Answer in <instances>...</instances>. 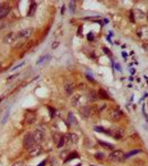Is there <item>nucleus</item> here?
<instances>
[{
	"label": "nucleus",
	"instance_id": "423d86ee",
	"mask_svg": "<svg viewBox=\"0 0 148 166\" xmlns=\"http://www.w3.org/2000/svg\"><path fill=\"white\" fill-rule=\"evenodd\" d=\"M65 138V144L68 145H76L77 142H79V136L74 133H68V134L64 135Z\"/></svg>",
	"mask_w": 148,
	"mask_h": 166
},
{
	"label": "nucleus",
	"instance_id": "f8f14e48",
	"mask_svg": "<svg viewBox=\"0 0 148 166\" xmlns=\"http://www.w3.org/2000/svg\"><path fill=\"white\" fill-rule=\"evenodd\" d=\"M80 113L83 117H90L91 116V106H89V105L82 106V108L80 109Z\"/></svg>",
	"mask_w": 148,
	"mask_h": 166
},
{
	"label": "nucleus",
	"instance_id": "c85d7f7f",
	"mask_svg": "<svg viewBox=\"0 0 148 166\" xmlns=\"http://www.w3.org/2000/svg\"><path fill=\"white\" fill-rule=\"evenodd\" d=\"M8 117H9V111L6 113V116H5V117H3V118H2V121H1V123H2V124H5V123L7 122V120H8Z\"/></svg>",
	"mask_w": 148,
	"mask_h": 166
},
{
	"label": "nucleus",
	"instance_id": "cd10ccee",
	"mask_svg": "<svg viewBox=\"0 0 148 166\" xmlns=\"http://www.w3.org/2000/svg\"><path fill=\"white\" fill-rule=\"evenodd\" d=\"M23 165H24V163L22 161H18V162H16L12 164V166H23Z\"/></svg>",
	"mask_w": 148,
	"mask_h": 166
},
{
	"label": "nucleus",
	"instance_id": "dca6fc26",
	"mask_svg": "<svg viewBox=\"0 0 148 166\" xmlns=\"http://www.w3.org/2000/svg\"><path fill=\"white\" fill-rule=\"evenodd\" d=\"M97 99H98V95H97V93L94 91V90H91V91L89 92V95H87V101L95 102Z\"/></svg>",
	"mask_w": 148,
	"mask_h": 166
},
{
	"label": "nucleus",
	"instance_id": "a878e982",
	"mask_svg": "<svg viewBox=\"0 0 148 166\" xmlns=\"http://www.w3.org/2000/svg\"><path fill=\"white\" fill-rule=\"evenodd\" d=\"M77 155L76 153H72V154H70L69 156H68V158L65 159V162H69V161H71V159H73V158H77Z\"/></svg>",
	"mask_w": 148,
	"mask_h": 166
},
{
	"label": "nucleus",
	"instance_id": "ddd939ff",
	"mask_svg": "<svg viewBox=\"0 0 148 166\" xmlns=\"http://www.w3.org/2000/svg\"><path fill=\"white\" fill-rule=\"evenodd\" d=\"M137 34L142 39H145V40L148 39V27H142V28L137 31Z\"/></svg>",
	"mask_w": 148,
	"mask_h": 166
},
{
	"label": "nucleus",
	"instance_id": "58836bf2",
	"mask_svg": "<svg viewBox=\"0 0 148 166\" xmlns=\"http://www.w3.org/2000/svg\"><path fill=\"white\" fill-rule=\"evenodd\" d=\"M92 166H94V165H92Z\"/></svg>",
	"mask_w": 148,
	"mask_h": 166
},
{
	"label": "nucleus",
	"instance_id": "393cba45",
	"mask_svg": "<svg viewBox=\"0 0 148 166\" xmlns=\"http://www.w3.org/2000/svg\"><path fill=\"white\" fill-rule=\"evenodd\" d=\"M137 153H140V151H139V149H135V151H132V152L127 153V154L125 155V158H128V157H130V156H133V155L137 154Z\"/></svg>",
	"mask_w": 148,
	"mask_h": 166
},
{
	"label": "nucleus",
	"instance_id": "7ed1b4c3",
	"mask_svg": "<svg viewBox=\"0 0 148 166\" xmlns=\"http://www.w3.org/2000/svg\"><path fill=\"white\" fill-rule=\"evenodd\" d=\"M87 99H85L81 94H75L71 100V104L73 106H85Z\"/></svg>",
	"mask_w": 148,
	"mask_h": 166
},
{
	"label": "nucleus",
	"instance_id": "bb28decb",
	"mask_svg": "<svg viewBox=\"0 0 148 166\" xmlns=\"http://www.w3.org/2000/svg\"><path fill=\"white\" fill-rule=\"evenodd\" d=\"M64 144H65V138H64V136H63V137H62V139H61V141H60V143L58 144V147H60V148H61V147H62V146L64 145Z\"/></svg>",
	"mask_w": 148,
	"mask_h": 166
},
{
	"label": "nucleus",
	"instance_id": "20e7f679",
	"mask_svg": "<svg viewBox=\"0 0 148 166\" xmlns=\"http://www.w3.org/2000/svg\"><path fill=\"white\" fill-rule=\"evenodd\" d=\"M108 116L112 121H119L123 117V112L117 108H112L108 110Z\"/></svg>",
	"mask_w": 148,
	"mask_h": 166
},
{
	"label": "nucleus",
	"instance_id": "0eeeda50",
	"mask_svg": "<svg viewBox=\"0 0 148 166\" xmlns=\"http://www.w3.org/2000/svg\"><path fill=\"white\" fill-rule=\"evenodd\" d=\"M11 10V7H10V3L8 2H0V19L6 18L8 16V13Z\"/></svg>",
	"mask_w": 148,
	"mask_h": 166
},
{
	"label": "nucleus",
	"instance_id": "f3484780",
	"mask_svg": "<svg viewBox=\"0 0 148 166\" xmlns=\"http://www.w3.org/2000/svg\"><path fill=\"white\" fill-rule=\"evenodd\" d=\"M97 95H98L100 99H103V100H108L109 99L108 93H107L105 90H103V89H100L98 90V92H97Z\"/></svg>",
	"mask_w": 148,
	"mask_h": 166
},
{
	"label": "nucleus",
	"instance_id": "2f4dec72",
	"mask_svg": "<svg viewBox=\"0 0 148 166\" xmlns=\"http://www.w3.org/2000/svg\"><path fill=\"white\" fill-rule=\"evenodd\" d=\"M23 64H24V63H21V64H18V65H17V66H15V68H13V69H12V71H15V70H17V69H19V68H21V66H22Z\"/></svg>",
	"mask_w": 148,
	"mask_h": 166
},
{
	"label": "nucleus",
	"instance_id": "6e6552de",
	"mask_svg": "<svg viewBox=\"0 0 148 166\" xmlns=\"http://www.w3.org/2000/svg\"><path fill=\"white\" fill-rule=\"evenodd\" d=\"M34 144H35V141H34V137H33V134H31V133L26 134L24 138H23V146L29 149L30 147H32Z\"/></svg>",
	"mask_w": 148,
	"mask_h": 166
},
{
	"label": "nucleus",
	"instance_id": "39448f33",
	"mask_svg": "<svg viewBox=\"0 0 148 166\" xmlns=\"http://www.w3.org/2000/svg\"><path fill=\"white\" fill-rule=\"evenodd\" d=\"M19 41V38H18V33H15V32H10L8 34H6L3 37V42L6 44H15L16 42Z\"/></svg>",
	"mask_w": 148,
	"mask_h": 166
},
{
	"label": "nucleus",
	"instance_id": "7c9ffc66",
	"mask_svg": "<svg viewBox=\"0 0 148 166\" xmlns=\"http://www.w3.org/2000/svg\"><path fill=\"white\" fill-rule=\"evenodd\" d=\"M59 44H60V42L59 41H54L52 43V49H55V48H58L59 46Z\"/></svg>",
	"mask_w": 148,
	"mask_h": 166
},
{
	"label": "nucleus",
	"instance_id": "473e14b6",
	"mask_svg": "<svg viewBox=\"0 0 148 166\" xmlns=\"http://www.w3.org/2000/svg\"><path fill=\"white\" fill-rule=\"evenodd\" d=\"M86 78L89 79L90 81H92L93 83H95V80H94V79H93V78H92V76H91V75H89V74H87V75H86Z\"/></svg>",
	"mask_w": 148,
	"mask_h": 166
},
{
	"label": "nucleus",
	"instance_id": "f03ea898",
	"mask_svg": "<svg viewBox=\"0 0 148 166\" xmlns=\"http://www.w3.org/2000/svg\"><path fill=\"white\" fill-rule=\"evenodd\" d=\"M108 159L114 163H120L125 159V154H124L123 151H120V149H116V151H113L108 155Z\"/></svg>",
	"mask_w": 148,
	"mask_h": 166
},
{
	"label": "nucleus",
	"instance_id": "e433bc0d",
	"mask_svg": "<svg viewBox=\"0 0 148 166\" xmlns=\"http://www.w3.org/2000/svg\"><path fill=\"white\" fill-rule=\"evenodd\" d=\"M119 68H120L119 64H116V69H117V70H119Z\"/></svg>",
	"mask_w": 148,
	"mask_h": 166
},
{
	"label": "nucleus",
	"instance_id": "f704fd0d",
	"mask_svg": "<svg viewBox=\"0 0 148 166\" xmlns=\"http://www.w3.org/2000/svg\"><path fill=\"white\" fill-rule=\"evenodd\" d=\"M44 165H45V161H42L39 165H36V166H44Z\"/></svg>",
	"mask_w": 148,
	"mask_h": 166
},
{
	"label": "nucleus",
	"instance_id": "c756f323",
	"mask_svg": "<svg viewBox=\"0 0 148 166\" xmlns=\"http://www.w3.org/2000/svg\"><path fill=\"white\" fill-rule=\"evenodd\" d=\"M70 8H71V11H74V10H75V2L74 1H70Z\"/></svg>",
	"mask_w": 148,
	"mask_h": 166
},
{
	"label": "nucleus",
	"instance_id": "4c0bfd02",
	"mask_svg": "<svg viewBox=\"0 0 148 166\" xmlns=\"http://www.w3.org/2000/svg\"><path fill=\"white\" fill-rule=\"evenodd\" d=\"M76 166H81V164H79V165H76Z\"/></svg>",
	"mask_w": 148,
	"mask_h": 166
},
{
	"label": "nucleus",
	"instance_id": "2eb2a0df",
	"mask_svg": "<svg viewBox=\"0 0 148 166\" xmlns=\"http://www.w3.org/2000/svg\"><path fill=\"white\" fill-rule=\"evenodd\" d=\"M112 135L114 136L115 139H122L124 137V135H125V132H124V129L118 128V129H116V131H114Z\"/></svg>",
	"mask_w": 148,
	"mask_h": 166
},
{
	"label": "nucleus",
	"instance_id": "5701e85b",
	"mask_svg": "<svg viewBox=\"0 0 148 166\" xmlns=\"http://www.w3.org/2000/svg\"><path fill=\"white\" fill-rule=\"evenodd\" d=\"M50 59V55H43V56H41L39 60H38V62H36V64L38 65H41V64H43L44 62H46L48 60Z\"/></svg>",
	"mask_w": 148,
	"mask_h": 166
},
{
	"label": "nucleus",
	"instance_id": "4468645a",
	"mask_svg": "<svg viewBox=\"0 0 148 166\" xmlns=\"http://www.w3.org/2000/svg\"><path fill=\"white\" fill-rule=\"evenodd\" d=\"M64 91H65L66 95H72L73 92H74V84H73V83H65Z\"/></svg>",
	"mask_w": 148,
	"mask_h": 166
},
{
	"label": "nucleus",
	"instance_id": "6ab92c4d",
	"mask_svg": "<svg viewBox=\"0 0 148 166\" xmlns=\"http://www.w3.org/2000/svg\"><path fill=\"white\" fill-rule=\"evenodd\" d=\"M94 129H95L96 132H100V133H105V134H107V135H112L113 134V132H110V129H106V128L102 127V126H96Z\"/></svg>",
	"mask_w": 148,
	"mask_h": 166
},
{
	"label": "nucleus",
	"instance_id": "1a4fd4ad",
	"mask_svg": "<svg viewBox=\"0 0 148 166\" xmlns=\"http://www.w3.org/2000/svg\"><path fill=\"white\" fill-rule=\"evenodd\" d=\"M33 32V29L32 28H28V29H23L21 31L18 32V38H19V41L20 40H27L30 35L32 34Z\"/></svg>",
	"mask_w": 148,
	"mask_h": 166
},
{
	"label": "nucleus",
	"instance_id": "c9c22d12",
	"mask_svg": "<svg viewBox=\"0 0 148 166\" xmlns=\"http://www.w3.org/2000/svg\"><path fill=\"white\" fill-rule=\"evenodd\" d=\"M85 86H86L85 84H80V89H81V90H82V89H85Z\"/></svg>",
	"mask_w": 148,
	"mask_h": 166
},
{
	"label": "nucleus",
	"instance_id": "9d476101",
	"mask_svg": "<svg viewBox=\"0 0 148 166\" xmlns=\"http://www.w3.org/2000/svg\"><path fill=\"white\" fill-rule=\"evenodd\" d=\"M42 153V146L40 144H34L32 147L29 148V154L30 156L34 157V156H39Z\"/></svg>",
	"mask_w": 148,
	"mask_h": 166
},
{
	"label": "nucleus",
	"instance_id": "aec40b11",
	"mask_svg": "<svg viewBox=\"0 0 148 166\" xmlns=\"http://www.w3.org/2000/svg\"><path fill=\"white\" fill-rule=\"evenodd\" d=\"M62 137H63V135H61L60 133H53V141H54V143L56 145L60 143V141L62 139Z\"/></svg>",
	"mask_w": 148,
	"mask_h": 166
},
{
	"label": "nucleus",
	"instance_id": "4be33fe9",
	"mask_svg": "<svg viewBox=\"0 0 148 166\" xmlns=\"http://www.w3.org/2000/svg\"><path fill=\"white\" fill-rule=\"evenodd\" d=\"M98 144L102 146L103 148H105V149H113L114 148V146L112 144H108V143H105V142H101L98 141Z\"/></svg>",
	"mask_w": 148,
	"mask_h": 166
},
{
	"label": "nucleus",
	"instance_id": "a211bd4d",
	"mask_svg": "<svg viewBox=\"0 0 148 166\" xmlns=\"http://www.w3.org/2000/svg\"><path fill=\"white\" fill-rule=\"evenodd\" d=\"M36 10V3L34 1H32L31 3H30V7H29V11H28V16L29 17H32L33 15H34Z\"/></svg>",
	"mask_w": 148,
	"mask_h": 166
},
{
	"label": "nucleus",
	"instance_id": "b1692460",
	"mask_svg": "<svg viewBox=\"0 0 148 166\" xmlns=\"http://www.w3.org/2000/svg\"><path fill=\"white\" fill-rule=\"evenodd\" d=\"M95 158L96 159H98V161H102V159H104L105 158V154H104V153H101V152H98V153H96L95 155Z\"/></svg>",
	"mask_w": 148,
	"mask_h": 166
},
{
	"label": "nucleus",
	"instance_id": "f257e3e1",
	"mask_svg": "<svg viewBox=\"0 0 148 166\" xmlns=\"http://www.w3.org/2000/svg\"><path fill=\"white\" fill-rule=\"evenodd\" d=\"M33 137H34L35 143H42L45 139V126L40 125L36 127V129L33 133Z\"/></svg>",
	"mask_w": 148,
	"mask_h": 166
},
{
	"label": "nucleus",
	"instance_id": "72a5a7b5",
	"mask_svg": "<svg viewBox=\"0 0 148 166\" xmlns=\"http://www.w3.org/2000/svg\"><path fill=\"white\" fill-rule=\"evenodd\" d=\"M87 39H89V40H90V41H91V40H93V39H94V35L92 34V33H90V34H89V35H87Z\"/></svg>",
	"mask_w": 148,
	"mask_h": 166
},
{
	"label": "nucleus",
	"instance_id": "9b49d317",
	"mask_svg": "<svg viewBox=\"0 0 148 166\" xmlns=\"http://www.w3.org/2000/svg\"><path fill=\"white\" fill-rule=\"evenodd\" d=\"M35 120H36V115H35V113L34 112H27L26 113V116H24V122H26V124H28V125H31L33 124V123L35 122Z\"/></svg>",
	"mask_w": 148,
	"mask_h": 166
},
{
	"label": "nucleus",
	"instance_id": "412c9836",
	"mask_svg": "<svg viewBox=\"0 0 148 166\" xmlns=\"http://www.w3.org/2000/svg\"><path fill=\"white\" fill-rule=\"evenodd\" d=\"M68 121H69L70 123H71V124H74V125H76V124H77V120H76L75 116H74L73 113H69Z\"/></svg>",
	"mask_w": 148,
	"mask_h": 166
}]
</instances>
